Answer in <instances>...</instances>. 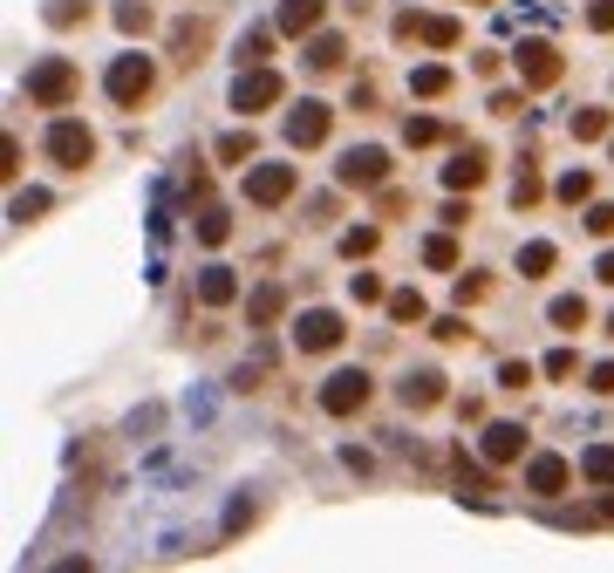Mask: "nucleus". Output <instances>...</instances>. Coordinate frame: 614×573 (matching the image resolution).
I'll list each match as a JSON object with an SVG mask.
<instances>
[{
  "label": "nucleus",
  "instance_id": "f257e3e1",
  "mask_svg": "<svg viewBox=\"0 0 614 573\" xmlns=\"http://www.w3.org/2000/svg\"><path fill=\"white\" fill-rule=\"evenodd\" d=\"M28 96L48 103V110H62V103L76 96V69H69V62H41L35 76H28Z\"/></svg>",
  "mask_w": 614,
  "mask_h": 573
},
{
  "label": "nucleus",
  "instance_id": "f3484780",
  "mask_svg": "<svg viewBox=\"0 0 614 573\" xmlns=\"http://www.w3.org/2000/svg\"><path fill=\"white\" fill-rule=\"evenodd\" d=\"M519 267H526V273H533V280H539V273L553 267V246H546V239H533V246L519 253Z\"/></svg>",
  "mask_w": 614,
  "mask_h": 573
},
{
  "label": "nucleus",
  "instance_id": "7ed1b4c3",
  "mask_svg": "<svg viewBox=\"0 0 614 573\" xmlns=\"http://www.w3.org/2000/svg\"><path fill=\"white\" fill-rule=\"evenodd\" d=\"M362 403H369V376H362V369L328 376V389H321V410H328V417H348V410H362Z\"/></svg>",
  "mask_w": 614,
  "mask_h": 573
},
{
  "label": "nucleus",
  "instance_id": "a878e982",
  "mask_svg": "<svg viewBox=\"0 0 614 573\" xmlns=\"http://www.w3.org/2000/svg\"><path fill=\"white\" fill-rule=\"evenodd\" d=\"M478 178H485V164H478V157H458V164H451V185H478Z\"/></svg>",
  "mask_w": 614,
  "mask_h": 573
},
{
  "label": "nucleus",
  "instance_id": "39448f33",
  "mask_svg": "<svg viewBox=\"0 0 614 573\" xmlns=\"http://www.w3.org/2000/svg\"><path fill=\"white\" fill-rule=\"evenodd\" d=\"M144 89H151V69H144V55H123V62L110 69V96L123 103V110H130V103H137Z\"/></svg>",
  "mask_w": 614,
  "mask_h": 573
},
{
  "label": "nucleus",
  "instance_id": "bb28decb",
  "mask_svg": "<svg viewBox=\"0 0 614 573\" xmlns=\"http://www.w3.org/2000/svg\"><path fill=\"white\" fill-rule=\"evenodd\" d=\"M423 260H430V267H451V260H458V246H451V239H430V246H423Z\"/></svg>",
  "mask_w": 614,
  "mask_h": 573
},
{
  "label": "nucleus",
  "instance_id": "cd10ccee",
  "mask_svg": "<svg viewBox=\"0 0 614 573\" xmlns=\"http://www.w3.org/2000/svg\"><path fill=\"white\" fill-rule=\"evenodd\" d=\"M587 191H594V185H587V171H567V178H560V198H567V205L587 198Z\"/></svg>",
  "mask_w": 614,
  "mask_h": 573
},
{
  "label": "nucleus",
  "instance_id": "9b49d317",
  "mask_svg": "<svg viewBox=\"0 0 614 573\" xmlns=\"http://www.w3.org/2000/svg\"><path fill=\"white\" fill-rule=\"evenodd\" d=\"M287 137H294V144H321V137H328V110H321V103H301V110L287 116Z\"/></svg>",
  "mask_w": 614,
  "mask_h": 573
},
{
  "label": "nucleus",
  "instance_id": "2f4dec72",
  "mask_svg": "<svg viewBox=\"0 0 614 573\" xmlns=\"http://www.w3.org/2000/svg\"><path fill=\"white\" fill-rule=\"evenodd\" d=\"M587 21H594V28H614V0H601V7H594Z\"/></svg>",
  "mask_w": 614,
  "mask_h": 573
},
{
  "label": "nucleus",
  "instance_id": "c756f323",
  "mask_svg": "<svg viewBox=\"0 0 614 573\" xmlns=\"http://www.w3.org/2000/svg\"><path fill=\"white\" fill-rule=\"evenodd\" d=\"M526 376H533L526 362H505V369H499V382H505V389H526Z\"/></svg>",
  "mask_w": 614,
  "mask_h": 573
},
{
  "label": "nucleus",
  "instance_id": "20e7f679",
  "mask_svg": "<svg viewBox=\"0 0 614 573\" xmlns=\"http://www.w3.org/2000/svg\"><path fill=\"white\" fill-rule=\"evenodd\" d=\"M294 342H301L307 355L335 348V342H342V314H328V307H314V314H301V321H294Z\"/></svg>",
  "mask_w": 614,
  "mask_h": 573
},
{
  "label": "nucleus",
  "instance_id": "b1692460",
  "mask_svg": "<svg viewBox=\"0 0 614 573\" xmlns=\"http://www.w3.org/2000/svg\"><path fill=\"white\" fill-rule=\"evenodd\" d=\"M389 314H396V321H423V294H396Z\"/></svg>",
  "mask_w": 614,
  "mask_h": 573
},
{
  "label": "nucleus",
  "instance_id": "a211bd4d",
  "mask_svg": "<svg viewBox=\"0 0 614 573\" xmlns=\"http://www.w3.org/2000/svg\"><path fill=\"white\" fill-rule=\"evenodd\" d=\"M410 89H417V96H444V89H451V76H444V69H417V76H410Z\"/></svg>",
  "mask_w": 614,
  "mask_h": 573
},
{
  "label": "nucleus",
  "instance_id": "5701e85b",
  "mask_svg": "<svg viewBox=\"0 0 614 573\" xmlns=\"http://www.w3.org/2000/svg\"><path fill=\"white\" fill-rule=\"evenodd\" d=\"M273 314H280V287H260L253 294V321H273Z\"/></svg>",
  "mask_w": 614,
  "mask_h": 573
},
{
  "label": "nucleus",
  "instance_id": "ddd939ff",
  "mask_svg": "<svg viewBox=\"0 0 614 573\" xmlns=\"http://www.w3.org/2000/svg\"><path fill=\"white\" fill-rule=\"evenodd\" d=\"M437 382H444L437 369H417V376H403V403H417V410H423V403H437V396H444Z\"/></svg>",
  "mask_w": 614,
  "mask_h": 573
},
{
  "label": "nucleus",
  "instance_id": "9d476101",
  "mask_svg": "<svg viewBox=\"0 0 614 573\" xmlns=\"http://www.w3.org/2000/svg\"><path fill=\"white\" fill-rule=\"evenodd\" d=\"M519 69H526V82H539V89H546V82L560 76V55H553L546 41H526V48H519Z\"/></svg>",
  "mask_w": 614,
  "mask_h": 573
},
{
  "label": "nucleus",
  "instance_id": "423d86ee",
  "mask_svg": "<svg viewBox=\"0 0 614 573\" xmlns=\"http://www.w3.org/2000/svg\"><path fill=\"white\" fill-rule=\"evenodd\" d=\"M389 178V157L376 151V144H362V151L342 157V185H383Z\"/></svg>",
  "mask_w": 614,
  "mask_h": 573
},
{
  "label": "nucleus",
  "instance_id": "dca6fc26",
  "mask_svg": "<svg viewBox=\"0 0 614 573\" xmlns=\"http://www.w3.org/2000/svg\"><path fill=\"white\" fill-rule=\"evenodd\" d=\"M219 157H226V164H246V157H253V137H246V130L219 137Z\"/></svg>",
  "mask_w": 614,
  "mask_h": 573
},
{
  "label": "nucleus",
  "instance_id": "c85d7f7f",
  "mask_svg": "<svg viewBox=\"0 0 614 573\" xmlns=\"http://www.w3.org/2000/svg\"><path fill=\"white\" fill-rule=\"evenodd\" d=\"M601 130H608V116H601V110H587V116L574 123V137H601Z\"/></svg>",
  "mask_w": 614,
  "mask_h": 573
},
{
  "label": "nucleus",
  "instance_id": "2eb2a0df",
  "mask_svg": "<svg viewBox=\"0 0 614 573\" xmlns=\"http://www.w3.org/2000/svg\"><path fill=\"white\" fill-rule=\"evenodd\" d=\"M198 294H205L212 307H219V301H232V273H226V267H212L205 280H198Z\"/></svg>",
  "mask_w": 614,
  "mask_h": 573
},
{
  "label": "nucleus",
  "instance_id": "aec40b11",
  "mask_svg": "<svg viewBox=\"0 0 614 573\" xmlns=\"http://www.w3.org/2000/svg\"><path fill=\"white\" fill-rule=\"evenodd\" d=\"M307 62H314V69H335V62H342V41H335V35H321V41H314V55H307Z\"/></svg>",
  "mask_w": 614,
  "mask_h": 573
},
{
  "label": "nucleus",
  "instance_id": "f03ea898",
  "mask_svg": "<svg viewBox=\"0 0 614 573\" xmlns=\"http://www.w3.org/2000/svg\"><path fill=\"white\" fill-rule=\"evenodd\" d=\"M89 151H96V137H89L82 123H55V130H48V157H55L62 171H82Z\"/></svg>",
  "mask_w": 614,
  "mask_h": 573
},
{
  "label": "nucleus",
  "instance_id": "6ab92c4d",
  "mask_svg": "<svg viewBox=\"0 0 614 573\" xmlns=\"http://www.w3.org/2000/svg\"><path fill=\"white\" fill-rule=\"evenodd\" d=\"M587 478H594V485H614V451H587Z\"/></svg>",
  "mask_w": 614,
  "mask_h": 573
},
{
  "label": "nucleus",
  "instance_id": "f8f14e48",
  "mask_svg": "<svg viewBox=\"0 0 614 573\" xmlns=\"http://www.w3.org/2000/svg\"><path fill=\"white\" fill-rule=\"evenodd\" d=\"M321 21V0H280V35H307Z\"/></svg>",
  "mask_w": 614,
  "mask_h": 573
},
{
  "label": "nucleus",
  "instance_id": "6e6552de",
  "mask_svg": "<svg viewBox=\"0 0 614 573\" xmlns=\"http://www.w3.org/2000/svg\"><path fill=\"white\" fill-rule=\"evenodd\" d=\"M232 103H239V110H267V103H280V76H267V69L239 76V89H232Z\"/></svg>",
  "mask_w": 614,
  "mask_h": 573
},
{
  "label": "nucleus",
  "instance_id": "72a5a7b5",
  "mask_svg": "<svg viewBox=\"0 0 614 573\" xmlns=\"http://www.w3.org/2000/svg\"><path fill=\"white\" fill-rule=\"evenodd\" d=\"M608 335H614V321H608Z\"/></svg>",
  "mask_w": 614,
  "mask_h": 573
},
{
  "label": "nucleus",
  "instance_id": "4468645a",
  "mask_svg": "<svg viewBox=\"0 0 614 573\" xmlns=\"http://www.w3.org/2000/svg\"><path fill=\"white\" fill-rule=\"evenodd\" d=\"M567 485V458H539L533 464V492H560Z\"/></svg>",
  "mask_w": 614,
  "mask_h": 573
},
{
  "label": "nucleus",
  "instance_id": "0eeeda50",
  "mask_svg": "<svg viewBox=\"0 0 614 573\" xmlns=\"http://www.w3.org/2000/svg\"><path fill=\"white\" fill-rule=\"evenodd\" d=\"M287 191H294V164H267V171L246 178V198H253V205H280Z\"/></svg>",
  "mask_w": 614,
  "mask_h": 573
},
{
  "label": "nucleus",
  "instance_id": "473e14b6",
  "mask_svg": "<svg viewBox=\"0 0 614 573\" xmlns=\"http://www.w3.org/2000/svg\"><path fill=\"white\" fill-rule=\"evenodd\" d=\"M601 280H608V287H614V253H601Z\"/></svg>",
  "mask_w": 614,
  "mask_h": 573
},
{
  "label": "nucleus",
  "instance_id": "7c9ffc66",
  "mask_svg": "<svg viewBox=\"0 0 614 573\" xmlns=\"http://www.w3.org/2000/svg\"><path fill=\"white\" fill-rule=\"evenodd\" d=\"M587 226H594L601 239H608V232H614V205H594V212H587Z\"/></svg>",
  "mask_w": 614,
  "mask_h": 573
},
{
  "label": "nucleus",
  "instance_id": "1a4fd4ad",
  "mask_svg": "<svg viewBox=\"0 0 614 573\" xmlns=\"http://www.w3.org/2000/svg\"><path fill=\"white\" fill-rule=\"evenodd\" d=\"M519 451H526V430H519V423H492V430H485V458L492 464H512Z\"/></svg>",
  "mask_w": 614,
  "mask_h": 573
},
{
  "label": "nucleus",
  "instance_id": "412c9836",
  "mask_svg": "<svg viewBox=\"0 0 614 573\" xmlns=\"http://www.w3.org/2000/svg\"><path fill=\"white\" fill-rule=\"evenodd\" d=\"M226 212H205V219H198V239H205V246H219V239H226Z\"/></svg>",
  "mask_w": 614,
  "mask_h": 573
},
{
  "label": "nucleus",
  "instance_id": "4be33fe9",
  "mask_svg": "<svg viewBox=\"0 0 614 573\" xmlns=\"http://www.w3.org/2000/svg\"><path fill=\"white\" fill-rule=\"evenodd\" d=\"M587 321V307L580 301H553V328H580Z\"/></svg>",
  "mask_w": 614,
  "mask_h": 573
},
{
  "label": "nucleus",
  "instance_id": "393cba45",
  "mask_svg": "<svg viewBox=\"0 0 614 573\" xmlns=\"http://www.w3.org/2000/svg\"><path fill=\"white\" fill-rule=\"evenodd\" d=\"M403 137H410V144H437V137H444V130H437V123H430V116H410V130H403Z\"/></svg>",
  "mask_w": 614,
  "mask_h": 573
}]
</instances>
